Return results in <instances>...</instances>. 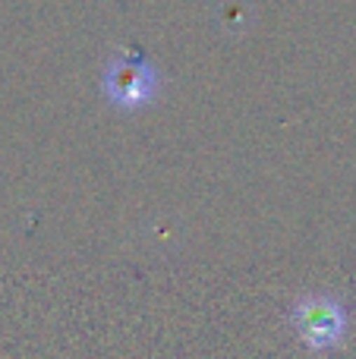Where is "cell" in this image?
<instances>
[{"instance_id": "obj_2", "label": "cell", "mask_w": 356, "mask_h": 359, "mask_svg": "<svg viewBox=\"0 0 356 359\" xmlns=\"http://www.w3.org/2000/svg\"><path fill=\"white\" fill-rule=\"evenodd\" d=\"M290 325L309 353H328L347 337V309L331 293H309L294 303Z\"/></svg>"}, {"instance_id": "obj_1", "label": "cell", "mask_w": 356, "mask_h": 359, "mask_svg": "<svg viewBox=\"0 0 356 359\" xmlns=\"http://www.w3.org/2000/svg\"><path fill=\"white\" fill-rule=\"evenodd\" d=\"M101 92L120 111H139L161 92V73L139 54H111L101 73Z\"/></svg>"}]
</instances>
